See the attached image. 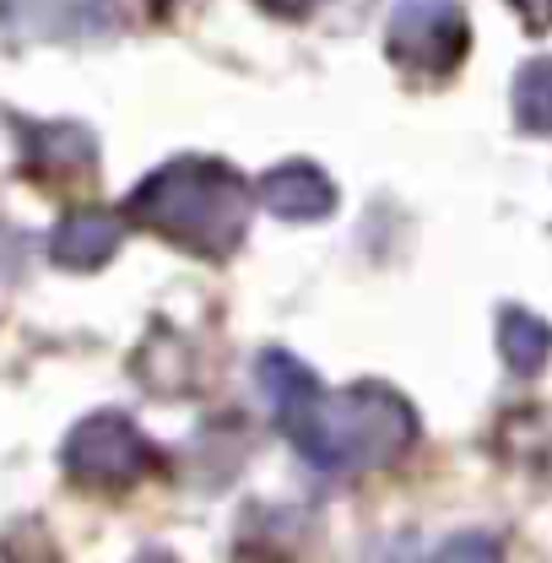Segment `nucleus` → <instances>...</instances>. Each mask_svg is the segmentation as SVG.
Instances as JSON below:
<instances>
[{
    "mask_svg": "<svg viewBox=\"0 0 552 563\" xmlns=\"http://www.w3.org/2000/svg\"><path fill=\"white\" fill-rule=\"evenodd\" d=\"M433 563H504V548L487 537V531H461V537H450Z\"/></svg>",
    "mask_w": 552,
    "mask_h": 563,
    "instance_id": "f8f14e48",
    "label": "nucleus"
},
{
    "mask_svg": "<svg viewBox=\"0 0 552 563\" xmlns=\"http://www.w3.org/2000/svg\"><path fill=\"white\" fill-rule=\"evenodd\" d=\"M255 201L281 222H320L336 211V185L314 163H281L255 185Z\"/></svg>",
    "mask_w": 552,
    "mask_h": 563,
    "instance_id": "6e6552de",
    "label": "nucleus"
},
{
    "mask_svg": "<svg viewBox=\"0 0 552 563\" xmlns=\"http://www.w3.org/2000/svg\"><path fill=\"white\" fill-rule=\"evenodd\" d=\"M272 11H281V16H303V11H314L320 0H266Z\"/></svg>",
    "mask_w": 552,
    "mask_h": 563,
    "instance_id": "2eb2a0df",
    "label": "nucleus"
},
{
    "mask_svg": "<svg viewBox=\"0 0 552 563\" xmlns=\"http://www.w3.org/2000/svg\"><path fill=\"white\" fill-rule=\"evenodd\" d=\"M472 49L461 0H396L385 27V55L412 76H450Z\"/></svg>",
    "mask_w": 552,
    "mask_h": 563,
    "instance_id": "20e7f679",
    "label": "nucleus"
},
{
    "mask_svg": "<svg viewBox=\"0 0 552 563\" xmlns=\"http://www.w3.org/2000/svg\"><path fill=\"white\" fill-rule=\"evenodd\" d=\"M255 385H261V396L272 401L276 422L287 418L292 407H303V401L320 390L314 368H309V363H298L292 352H281V347H272V352H261V357H255Z\"/></svg>",
    "mask_w": 552,
    "mask_h": 563,
    "instance_id": "1a4fd4ad",
    "label": "nucleus"
},
{
    "mask_svg": "<svg viewBox=\"0 0 552 563\" xmlns=\"http://www.w3.org/2000/svg\"><path fill=\"white\" fill-rule=\"evenodd\" d=\"M0 22L22 38H87L109 33L114 0H0Z\"/></svg>",
    "mask_w": 552,
    "mask_h": 563,
    "instance_id": "423d86ee",
    "label": "nucleus"
},
{
    "mask_svg": "<svg viewBox=\"0 0 552 563\" xmlns=\"http://www.w3.org/2000/svg\"><path fill=\"white\" fill-rule=\"evenodd\" d=\"M60 461H66V477L76 488L125 493L157 466V450H152V439H146L131 418H120V412H92V418H81L70 428Z\"/></svg>",
    "mask_w": 552,
    "mask_h": 563,
    "instance_id": "7ed1b4c3",
    "label": "nucleus"
},
{
    "mask_svg": "<svg viewBox=\"0 0 552 563\" xmlns=\"http://www.w3.org/2000/svg\"><path fill=\"white\" fill-rule=\"evenodd\" d=\"M515 120L531 136H552V60H531L515 76Z\"/></svg>",
    "mask_w": 552,
    "mask_h": 563,
    "instance_id": "9b49d317",
    "label": "nucleus"
},
{
    "mask_svg": "<svg viewBox=\"0 0 552 563\" xmlns=\"http://www.w3.org/2000/svg\"><path fill=\"white\" fill-rule=\"evenodd\" d=\"M22 152H27V174L38 185H81L98 168V141L76 120L22 125Z\"/></svg>",
    "mask_w": 552,
    "mask_h": 563,
    "instance_id": "39448f33",
    "label": "nucleus"
},
{
    "mask_svg": "<svg viewBox=\"0 0 552 563\" xmlns=\"http://www.w3.org/2000/svg\"><path fill=\"white\" fill-rule=\"evenodd\" d=\"M498 352L515 374H542L552 357V325L537 320L531 309H504L498 314Z\"/></svg>",
    "mask_w": 552,
    "mask_h": 563,
    "instance_id": "9d476101",
    "label": "nucleus"
},
{
    "mask_svg": "<svg viewBox=\"0 0 552 563\" xmlns=\"http://www.w3.org/2000/svg\"><path fill=\"white\" fill-rule=\"evenodd\" d=\"M281 428L303 450V461L331 472V477H357V472L390 466L417 444L412 401L379 379H363L346 390L320 385L303 407H292L281 418Z\"/></svg>",
    "mask_w": 552,
    "mask_h": 563,
    "instance_id": "f03ea898",
    "label": "nucleus"
},
{
    "mask_svg": "<svg viewBox=\"0 0 552 563\" xmlns=\"http://www.w3.org/2000/svg\"><path fill=\"white\" fill-rule=\"evenodd\" d=\"M120 239H125V217L114 211H70L55 222L49 233V261L60 272H103L114 255H120Z\"/></svg>",
    "mask_w": 552,
    "mask_h": 563,
    "instance_id": "0eeeda50",
    "label": "nucleus"
},
{
    "mask_svg": "<svg viewBox=\"0 0 552 563\" xmlns=\"http://www.w3.org/2000/svg\"><path fill=\"white\" fill-rule=\"evenodd\" d=\"M255 190L211 157H174L163 168H152L125 201V222H136L146 233L201 255V261H228L244 244Z\"/></svg>",
    "mask_w": 552,
    "mask_h": 563,
    "instance_id": "f257e3e1",
    "label": "nucleus"
},
{
    "mask_svg": "<svg viewBox=\"0 0 552 563\" xmlns=\"http://www.w3.org/2000/svg\"><path fill=\"white\" fill-rule=\"evenodd\" d=\"M520 16H526V27H537V33H548L552 27V0H509Z\"/></svg>",
    "mask_w": 552,
    "mask_h": 563,
    "instance_id": "ddd939ff",
    "label": "nucleus"
},
{
    "mask_svg": "<svg viewBox=\"0 0 552 563\" xmlns=\"http://www.w3.org/2000/svg\"><path fill=\"white\" fill-rule=\"evenodd\" d=\"M374 563H417L412 537H396V542H385V548L374 553Z\"/></svg>",
    "mask_w": 552,
    "mask_h": 563,
    "instance_id": "4468645a",
    "label": "nucleus"
},
{
    "mask_svg": "<svg viewBox=\"0 0 552 563\" xmlns=\"http://www.w3.org/2000/svg\"><path fill=\"white\" fill-rule=\"evenodd\" d=\"M131 563H179V559H174L168 548H146V553H136V559H131Z\"/></svg>",
    "mask_w": 552,
    "mask_h": 563,
    "instance_id": "dca6fc26",
    "label": "nucleus"
}]
</instances>
